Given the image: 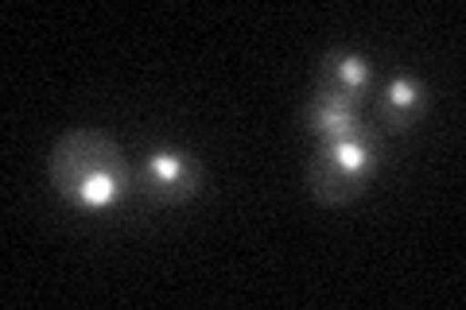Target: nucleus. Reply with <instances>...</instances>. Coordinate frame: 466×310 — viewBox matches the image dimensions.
I'll return each instance as SVG.
<instances>
[{"label": "nucleus", "mask_w": 466, "mask_h": 310, "mask_svg": "<svg viewBox=\"0 0 466 310\" xmlns=\"http://www.w3.org/2000/svg\"><path fill=\"white\" fill-rule=\"evenodd\" d=\"M377 171H381V132L366 128L350 140H319L308 164V186L315 202L350 205L370 190Z\"/></svg>", "instance_id": "f03ea898"}, {"label": "nucleus", "mask_w": 466, "mask_h": 310, "mask_svg": "<svg viewBox=\"0 0 466 310\" xmlns=\"http://www.w3.org/2000/svg\"><path fill=\"white\" fill-rule=\"evenodd\" d=\"M315 94L339 97V101H354L361 105L373 94V66L361 51L350 47H334L319 58V74H315Z\"/></svg>", "instance_id": "39448f33"}, {"label": "nucleus", "mask_w": 466, "mask_h": 310, "mask_svg": "<svg viewBox=\"0 0 466 310\" xmlns=\"http://www.w3.org/2000/svg\"><path fill=\"white\" fill-rule=\"evenodd\" d=\"M303 128H308L315 140H350V136H361V132L373 125L366 121V113H361V105H354V101L315 94L308 101V109H303Z\"/></svg>", "instance_id": "423d86ee"}, {"label": "nucleus", "mask_w": 466, "mask_h": 310, "mask_svg": "<svg viewBox=\"0 0 466 310\" xmlns=\"http://www.w3.org/2000/svg\"><path fill=\"white\" fill-rule=\"evenodd\" d=\"M47 183L70 210L113 214L137 190V171L125 147L101 128H70L47 155Z\"/></svg>", "instance_id": "f257e3e1"}, {"label": "nucleus", "mask_w": 466, "mask_h": 310, "mask_svg": "<svg viewBox=\"0 0 466 310\" xmlns=\"http://www.w3.org/2000/svg\"><path fill=\"white\" fill-rule=\"evenodd\" d=\"M428 82L416 78V74H397L389 78L381 90H377V105H373V116H377V132L381 136H400V132L416 128L420 116L428 113Z\"/></svg>", "instance_id": "20e7f679"}, {"label": "nucleus", "mask_w": 466, "mask_h": 310, "mask_svg": "<svg viewBox=\"0 0 466 310\" xmlns=\"http://www.w3.org/2000/svg\"><path fill=\"white\" fill-rule=\"evenodd\" d=\"M137 190L148 205H183L207 190V167L179 144H152L144 152Z\"/></svg>", "instance_id": "7ed1b4c3"}]
</instances>
